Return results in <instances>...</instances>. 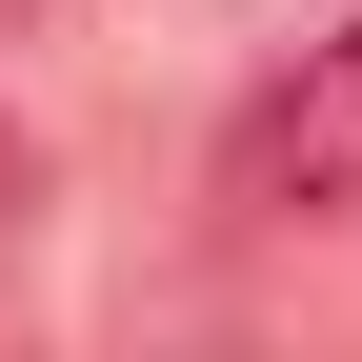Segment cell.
Segmentation results:
<instances>
[{"label": "cell", "instance_id": "obj_1", "mask_svg": "<svg viewBox=\"0 0 362 362\" xmlns=\"http://www.w3.org/2000/svg\"><path fill=\"white\" fill-rule=\"evenodd\" d=\"M221 221H362V21L221 121Z\"/></svg>", "mask_w": 362, "mask_h": 362}, {"label": "cell", "instance_id": "obj_2", "mask_svg": "<svg viewBox=\"0 0 362 362\" xmlns=\"http://www.w3.org/2000/svg\"><path fill=\"white\" fill-rule=\"evenodd\" d=\"M0 181H21V121H0Z\"/></svg>", "mask_w": 362, "mask_h": 362}, {"label": "cell", "instance_id": "obj_3", "mask_svg": "<svg viewBox=\"0 0 362 362\" xmlns=\"http://www.w3.org/2000/svg\"><path fill=\"white\" fill-rule=\"evenodd\" d=\"M0 21H40V0H0Z\"/></svg>", "mask_w": 362, "mask_h": 362}]
</instances>
